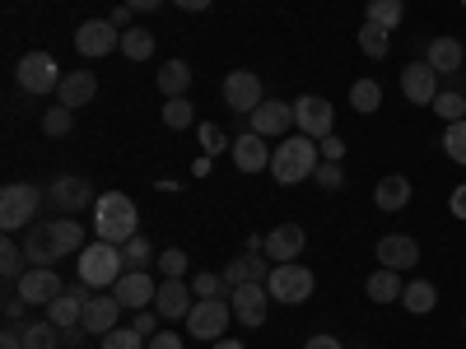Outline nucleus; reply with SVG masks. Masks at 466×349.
<instances>
[{"label":"nucleus","instance_id":"obj_1","mask_svg":"<svg viewBox=\"0 0 466 349\" xmlns=\"http://www.w3.org/2000/svg\"><path fill=\"white\" fill-rule=\"evenodd\" d=\"M318 164H322V145L313 135H303V131L285 135L276 149H270V177H276L280 186L308 182V177L318 173Z\"/></svg>","mask_w":466,"mask_h":349},{"label":"nucleus","instance_id":"obj_2","mask_svg":"<svg viewBox=\"0 0 466 349\" xmlns=\"http://www.w3.org/2000/svg\"><path fill=\"white\" fill-rule=\"evenodd\" d=\"M94 233L112 247L131 243L140 233V214H136V201L127 196V191H103V196L94 201Z\"/></svg>","mask_w":466,"mask_h":349},{"label":"nucleus","instance_id":"obj_3","mask_svg":"<svg viewBox=\"0 0 466 349\" xmlns=\"http://www.w3.org/2000/svg\"><path fill=\"white\" fill-rule=\"evenodd\" d=\"M75 275H80L85 284L94 289H112L116 280L127 275V261H122V247H112V243H89L80 256H75Z\"/></svg>","mask_w":466,"mask_h":349},{"label":"nucleus","instance_id":"obj_4","mask_svg":"<svg viewBox=\"0 0 466 349\" xmlns=\"http://www.w3.org/2000/svg\"><path fill=\"white\" fill-rule=\"evenodd\" d=\"M313 289H318V275L308 265H299V261H285V265H276L270 270V280H266V294H270V303H285V307H299V303H308L313 298Z\"/></svg>","mask_w":466,"mask_h":349},{"label":"nucleus","instance_id":"obj_5","mask_svg":"<svg viewBox=\"0 0 466 349\" xmlns=\"http://www.w3.org/2000/svg\"><path fill=\"white\" fill-rule=\"evenodd\" d=\"M15 80H19V89H28L33 98H47V94L61 89L66 75H61V65H56L52 52H24L19 65H15Z\"/></svg>","mask_w":466,"mask_h":349},{"label":"nucleus","instance_id":"obj_6","mask_svg":"<svg viewBox=\"0 0 466 349\" xmlns=\"http://www.w3.org/2000/svg\"><path fill=\"white\" fill-rule=\"evenodd\" d=\"M233 326V303L228 298H197V307L187 313V335L191 340H224V331Z\"/></svg>","mask_w":466,"mask_h":349},{"label":"nucleus","instance_id":"obj_7","mask_svg":"<svg viewBox=\"0 0 466 349\" xmlns=\"http://www.w3.org/2000/svg\"><path fill=\"white\" fill-rule=\"evenodd\" d=\"M37 186L33 182H10L0 191V228L5 233H19V228H33V214H37Z\"/></svg>","mask_w":466,"mask_h":349},{"label":"nucleus","instance_id":"obj_8","mask_svg":"<svg viewBox=\"0 0 466 349\" xmlns=\"http://www.w3.org/2000/svg\"><path fill=\"white\" fill-rule=\"evenodd\" d=\"M75 52L89 56V61H103L112 52H122V28H112L107 19H85L75 28Z\"/></svg>","mask_w":466,"mask_h":349},{"label":"nucleus","instance_id":"obj_9","mask_svg":"<svg viewBox=\"0 0 466 349\" xmlns=\"http://www.w3.org/2000/svg\"><path fill=\"white\" fill-rule=\"evenodd\" d=\"M331 126H336V107H331L322 94H303V98H294V131L313 135V140H327Z\"/></svg>","mask_w":466,"mask_h":349},{"label":"nucleus","instance_id":"obj_10","mask_svg":"<svg viewBox=\"0 0 466 349\" xmlns=\"http://www.w3.org/2000/svg\"><path fill=\"white\" fill-rule=\"evenodd\" d=\"M19 294H24V303L28 307H52L61 294H66V280L56 275L52 265H28L24 275H19V284H15Z\"/></svg>","mask_w":466,"mask_h":349},{"label":"nucleus","instance_id":"obj_11","mask_svg":"<svg viewBox=\"0 0 466 349\" xmlns=\"http://www.w3.org/2000/svg\"><path fill=\"white\" fill-rule=\"evenodd\" d=\"M224 103H228L233 112L252 116V112L266 103V89H261V80H257L252 70H228V75H224Z\"/></svg>","mask_w":466,"mask_h":349},{"label":"nucleus","instance_id":"obj_12","mask_svg":"<svg viewBox=\"0 0 466 349\" xmlns=\"http://www.w3.org/2000/svg\"><path fill=\"white\" fill-rule=\"evenodd\" d=\"M401 94H406V103H415V107H430V103L439 98V70H434L430 61L401 65Z\"/></svg>","mask_w":466,"mask_h":349},{"label":"nucleus","instance_id":"obj_13","mask_svg":"<svg viewBox=\"0 0 466 349\" xmlns=\"http://www.w3.org/2000/svg\"><path fill=\"white\" fill-rule=\"evenodd\" d=\"M228 303H233V322L238 326H266V313H270L266 284H238L228 294Z\"/></svg>","mask_w":466,"mask_h":349},{"label":"nucleus","instance_id":"obj_14","mask_svg":"<svg viewBox=\"0 0 466 349\" xmlns=\"http://www.w3.org/2000/svg\"><path fill=\"white\" fill-rule=\"evenodd\" d=\"M270 270H276V261H270L266 252H243V256H233L224 265V284L228 289H238V284H266Z\"/></svg>","mask_w":466,"mask_h":349},{"label":"nucleus","instance_id":"obj_15","mask_svg":"<svg viewBox=\"0 0 466 349\" xmlns=\"http://www.w3.org/2000/svg\"><path fill=\"white\" fill-rule=\"evenodd\" d=\"M289 126H294V103H276V98H266V103L252 112V122H248V131H257V135H266V140H285Z\"/></svg>","mask_w":466,"mask_h":349},{"label":"nucleus","instance_id":"obj_16","mask_svg":"<svg viewBox=\"0 0 466 349\" xmlns=\"http://www.w3.org/2000/svg\"><path fill=\"white\" fill-rule=\"evenodd\" d=\"M373 256L387 270H415L420 265V243L410 238V233H387V238H378Z\"/></svg>","mask_w":466,"mask_h":349},{"label":"nucleus","instance_id":"obj_17","mask_svg":"<svg viewBox=\"0 0 466 349\" xmlns=\"http://www.w3.org/2000/svg\"><path fill=\"white\" fill-rule=\"evenodd\" d=\"M52 201H56V210L61 214H80V210H94V186L85 182V177H75V173H61L56 182H52Z\"/></svg>","mask_w":466,"mask_h":349},{"label":"nucleus","instance_id":"obj_18","mask_svg":"<svg viewBox=\"0 0 466 349\" xmlns=\"http://www.w3.org/2000/svg\"><path fill=\"white\" fill-rule=\"evenodd\" d=\"M197 307V294L182 280H159V294H154V313L164 322H187V313Z\"/></svg>","mask_w":466,"mask_h":349},{"label":"nucleus","instance_id":"obj_19","mask_svg":"<svg viewBox=\"0 0 466 349\" xmlns=\"http://www.w3.org/2000/svg\"><path fill=\"white\" fill-rule=\"evenodd\" d=\"M303 247H308V233H303V224H276V228L266 233V256L276 261V265L299 261V256H303Z\"/></svg>","mask_w":466,"mask_h":349},{"label":"nucleus","instance_id":"obj_20","mask_svg":"<svg viewBox=\"0 0 466 349\" xmlns=\"http://www.w3.org/2000/svg\"><path fill=\"white\" fill-rule=\"evenodd\" d=\"M116 317H122V298L116 294H94L89 303H85V331L89 335H107L112 326H116Z\"/></svg>","mask_w":466,"mask_h":349},{"label":"nucleus","instance_id":"obj_21","mask_svg":"<svg viewBox=\"0 0 466 349\" xmlns=\"http://www.w3.org/2000/svg\"><path fill=\"white\" fill-rule=\"evenodd\" d=\"M112 294L122 298V307H136V313H145V307L154 303V294H159V284H154L145 270H127V275L112 284Z\"/></svg>","mask_w":466,"mask_h":349},{"label":"nucleus","instance_id":"obj_22","mask_svg":"<svg viewBox=\"0 0 466 349\" xmlns=\"http://www.w3.org/2000/svg\"><path fill=\"white\" fill-rule=\"evenodd\" d=\"M233 168H238V173H261V168H270V149H266V135H257V131H243L238 140H233Z\"/></svg>","mask_w":466,"mask_h":349},{"label":"nucleus","instance_id":"obj_23","mask_svg":"<svg viewBox=\"0 0 466 349\" xmlns=\"http://www.w3.org/2000/svg\"><path fill=\"white\" fill-rule=\"evenodd\" d=\"M410 196H415L410 177L392 173V177H382V182H378V191H373V205H378L382 214H401V210L410 205Z\"/></svg>","mask_w":466,"mask_h":349},{"label":"nucleus","instance_id":"obj_24","mask_svg":"<svg viewBox=\"0 0 466 349\" xmlns=\"http://www.w3.org/2000/svg\"><path fill=\"white\" fill-rule=\"evenodd\" d=\"M94 94H98V75L94 70H70L66 80H61V89H56V103L85 107V103H94Z\"/></svg>","mask_w":466,"mask_h":349},{"label":"nucleus","instance_id":"obj_25","mask_svg":"<svg viewBox=\"0 0 466 349\" xmlns=\"http://www.w3.org/2000/svg\"><path fill=\"white\" fill-rule=\"evenodd\" d=\"M424 61H430L439 75H457L466 65V47L457 43V37H434L430 52H424Z\"/></svg>","mask_w":466,"mask_h":349},{"label":"nucleus","instance_id":"obj_26","mask_svg":"<svg viewBox=\"0 0 466 349\" xmlns=\"http://www.w3.org/2000/svg\"><path fill=\"white\" fill-rule=\"evenodd\" d=\"M401 270H387V265H378L373 275L364 280V294H369V303H401Z\"/></svg>","mask_w":466,"mask_h":349},{"label":"nucleus","instance_id":"obj_27","mask_svg":"<svg viewBox=\"0 0 466 349\" xmlns=\"http://www.w3.org/2000/svg\"><path fill=\"white\" fill-rule=\"evenodd\" d=\"M47 228H52V243H56L61 256H80V252L89 247V243H85V228L75 224L70 214H66V219H47Z\"/></svg>","mask_w":466,"mask_h":349},{"label":"nucleus","instance_id":"obj_28","mask_svg":"<svg viewBox=\"0 0 466 349\" xmlns=\"http://www.w3.org/2000/svg\"><path fill=\"white\" fill-rule=\"evenodd\" d=\"M24 252H28V265H56V261H61V252H56V243H52V228H47V224H33V228H28Z\"/></svg>","mask_w":466,"mask_h":349},{"label":"nucleus","instance_id":"obj_29","mask_svg":"<svg viewBox=\"0 0 466 349\" xmlns=\"http://www.w3.org/2000/svg\"><path fill=\"white\" fill-rule=\"evenodd\" d=\"M187 89H191V65L187 61H168V65H159V94L164 98H187Z\"/></svg>","mask_w":466,"mask_h":349},{"label":"nucleus","instance_id":"obj_30","mask_svg":"<svg viewBox=\"0 0 466 349\" xmlns=\"http://www.w3.org/2000/svg\"><path fill=\"white\" fill-rule=\"evenodd\" d=\"M401 19H406V0H369L364 5V24H378V28H401Z\"/></svg>","mask_w":466,"mask_h":349},{"label":"nucleus","instance_id":"obj_31","mask_svg":"<svg viewBox=\"0 0 466 349\" xmlns=\"http://www.w3.org/2000/svg\"><path fill=\"white\" fill-rule=\"evenodd\" d=\"M434 303H439V289H434L430 280H410V284L401 289V307H406V313H415V317L434 313Z\"/></svg>","mask_w":466,"mask_h":349},{"label":"nucleus","instance_id":"obj_32","mask_svg":"<svg viewBox=\"0 0 466 349\" xmlns=\"http://www.w3.org/2000/svg\"><path fill=\"white\" fill-rule=\"evenodd\" d=\"M47 322L61 326V331H66V326H80V322H85V298H75V294L66 289V294L47 307Z\"/></svg>","mask_w":466,"mask_h":349},{"label":"nucleus","instance_id":"obj_33","mask_svg":"<svg viewBox=\"0 0 466 349\" xmlns=\"http://www.w3.org/2000/svg\"><path fill=\"white\" fill-rule=\"evenodd\" d=\"M24 270H28V252L5 233V243H0V275H5V284H19Z\"/></svg>","mask_w":466,"mask_h":349},{"label":"nucleus","instance_id":"obj_34","mask_svg":"<svg viewBox=\"0 0 466 349\" xmlns=\"http://www.w3.org/2000/svg\"><path fill=\"white\" fill-rule=\"evenodd\" d=\"M350 107H355L360 116H373L382 107V85L378 80H355L350 85Z\"/></svg>","mask_w":466,"mask_h":349},{"label":"nucleus","instance_id":"obj_35","mask_svg":"<svg viewBox=\"0 0 466 349\" xmlns=\"http://www.w3.org/2000/svg\"><path fill=\"white\" fill-rule=\"evenodd\" d=\"M360 52H364L369 61H382L387 52H392V33L378 28V24H364V28H360Z\"/></svg>","mask_w":466,"mask_h":349},{"label":"nucleus","instance_id":"obj_36","mask_svg":"<svg viewBox=\"0 0 466 349\" xmlns=\"http://www.w3.org/2000/svg\"><path fill=\"white\" fill-rule=\"evenodd\" d=\"M122 56L127 61H149L154 56V33L149 28H127L122 33Z\"/></svg>","mask_w":466,"mask_h":349},{"label":"nucleus","instance_id":"obj_37","mask_svg":"<svg viewBox=\"0 0 466 349\" xmlns=\"http://www.w3.org/2000/svg\"><path fill=\"white\" fill-rule=\"evenodd\" d=\"M443 154H448V159L457 164V168H466V116H461V122H448L443 126Z\"/></svg>","mask_w":466,"mask_h":349},{"label":"nucleus","instance_id":"obj_38","mask_svg":"<svg viewBox=\"0 0 466 349\" xmlns=\"http://www.w3.org/2000/svg\"><path fill=\"white\" fill-rule=\"evenodd\" d=\"M70 126H75V107H66V103H52V107L43 112V135L61 140V135H70Z\"/></svg>","mask_w":466,"mask_h":349},{"label":"nucleus","instance_id":"obj_39","mask_svg":"<svg viewBox=\"0 0 466 349\" xmlns=\"http://www.w3.org/2000/svg\"><path fill=\"white\" fill-rule=\"evenodd\" d=\"M122 261H127V270H149V261H159V256H154L145 233H136L131 243H122Z\"/></svg>","mask_w":466,"mask_h":349},{"label":"nucleus","instance_id":"obj_40","mask_svg":"<svg viewBox=\"0 0 466 349\" xmlns=\"http://www.w3.org/2000/svg\"><path fill=\"white\" fill-rule=\"evenodd\" d=\"M164 126H168V131L197 126V107H191L187 98H168V103H164Z\"/></svg>","mask_w":466,"mask_h":349},{"label":"nucleus","instance_id":"obj_41","mask_svg":"<svg viewBox=\"0 0 466 349\" xmlns=\"http://www.w3.org/2000/svg\"><path fill=\"white\" fill-rule=\"evenodd\" d=\"M56 344H61V326H52V322L24 326V349H56Z\"/></svg>","mask_w":466,"mask_h":349},{"label":"nucleus","instance_id":"obj_42","mask_svg":"<svg viewBox=\"0 0 466 349\" xmlns=\"http://www.w3.org/2000/svg\"><path fill=\"white\" fill-rule=\"evenodd\" d=\"M430 107L443 116V122H461V116H466V94L461 89H439V98Z\"/></svg>","mask_w":466,"mask_h":349},{"label":"nucleus","instance_id":"obj_43","mask_svg":"<svg viewBox=\"0 0 466 349\" xmlns=\"http://www.w3.org/2000/svg\"><path fill=\"white\" fill-rule=\"evenodd\" d=\"M149 340L136 331V326H112L107 335H103V349H145Z\"/></svg>","mask_w":466,"mask_h":349},{"label":"nucleus","instance_id":"obj_44","mask_svg":"<svg viewBox=\"0 0 466 349\" xmlns=\"http://www.w3.org/2000/svg\"><path fill=\"white\" fill-rule=\"evenodd\" d=\"M191 294H197V298H224V294H233V289L224 284V275H210V270H201V275L191 280Z\"/></svg>","mask_w":466,"mask_h":349},{"label":"nucleus","instance_id":"obj_45","mask_svg":"<svg viewBox=\"0 0 466 349\" xmlns=\"http://www.w3.org/2000/svg\"><path fill=\"white\" fill-rule=\"evenodd\" d=\"M159 275H164V280H182V275H187V252H182V247L159 252Z\"/></svg>","mask_w":466,"mask_h":349},{"label":"nucleus","instance_id":"obj_46","mask_svg":"<svg viewBox=\"0 0 466 349\" xmlns=\"http://www.w3.org/2000/svg\"><path fill=\"white\" fill-rule=\"evenodd\" d=\"M313 182L327 186V191H340V186H345V173H340V164H327V159H322L318 173H313Z\"/></svg>","mask_w":466,"mask_h":349},{"label":"nucleus","instance_id":"obj_47","mask_svg":"<svg viewBox=\"0 0 466 349\" xmlns=\"http://www.w3.org/2000/svg\"><path fill=\"white\" fill-rule=\"evenodd\" d=\"M197 135H201L206 154H219V149H224V131H219L215 122H201V126H197Z\"/></svg>","mask_w":466,"mask_h":349},{"label":"nucleus","instance_id":"obj_48","mask_svg":"<svg viewBox=\"0 0 466 349\" xmlns=\"http://www.w3.org/2000/svg\"><path fill=\"white\" fill-rule=\"evenodd\" d=\"M145 349H187V344H182V335H177V331H154Z\"/></svg>","mask_w":466,"mask_h":349},{"label":"nucleus","instance_id":"obj_49","mask_svg":"<svg viewBox=\"0 0 466 349\" xmlns=\"http://www.w3.org/2000/svg\"><path fill=\"white\" fill-rule=\"evenodd\" d=\"M24 307H28V303H24V294L10 284V294H5V322H19V317H24Z\"/></svg>","mask_w":466,"mask_h":349},{"label":"nucleus","instance_id":"obj_50","mask_svg":"<svg viewBox=\"0 0 466 349\" xmlns=\"http://www.w3.org/2000/svg\"><path fill=\"white\" fill-rule=\"evenodd\" d=\"M107 24H112V28H122V33H127V28L136 24V10H131V5H127V0H122V5H116V10L107 15Z\"/></svg>","mask_w":466,"mask_h":349},{"label":"nucleus","instance_id":"obj_51","mask_svg":"<svg viewBox=\"0 0 466 349\" xmlns=\"http://www.w3.org/2000/svg\"><path fill=\"white\" fill-rule=\"evenodd\" d=\"M318 145H322V159H327V164H340V159H345V140L327 135V140H318Z\"/></svg>","mask_w":466,"mask_h":349},{"label":"nucleus","instance_id":"obj_52","mask_svg":"<svg viewBox=\"0 0 466 349\" xmlns=\"http://www.w3.org/2000/svg\"><path fill=\"white\" fill-rule=\"evenodd\" d=\"M0 349H24V326L10 322L5 331H0Z\"/></svg>","mask_w":466,"mask_h":349},{"label":"nucleus","instance_id":"obj_53","mask_svg":"<svg viewBox=\"0 0 466 349\" xmlns=\"http://www.w3.org/2000/svg\"><path fill=\"white\" fill-rule=\"evenodd\" d=\"M448 210H452V219H466V182H461V186H452Z\"/></svg>","mask_w":466,"mask_h":349},{"label":"nucleus","instance_id":"obj_54","mask_svg":"<svg viewBox=\"0 0 466 349\" xmlns=\"http://www.w3.org/2000/svg\"><path fill=\"white\" fill-rule=\"evenodd\" d=\"M136 331H140V335L149 340L154 331H159V313H136Z\"/></svg>","mask_w":466,"mask_h":349},{"label":"nucleus","instance_id":"obj_55","mask_svg":"<svg viewBox=\"0 0 466 349\" xmlns=\"http://www.w3.org/2000/svg\"><path fill=\"white\" fill-rule=\"evenodd\" d=\"M303 349H345V344H340L336 335H308V344H303Z\"/></svg>","mask_w":466,"mask_h":349},{"label":"nucleus","instance_id":"obj_56","mask_svg":"<svg viewBox=\"0 0 466 349\" xmlns=\"http://www.w3.org/2000/svg\"><path fill=\"white\" fill-rule=\"evenodd\" d=\"M173 5H177V10H187V15H201V10H210V5H215V0H173Z\"/></svg>","mask_w":466,"mask_h":349},{"label":"nucleus","instance_id":"obj_57","mask_svg":"<svg viewBox=\"0 0 466 349\" xmlns=\"http://www.w3.org/2000/svg\"><path fill=\"white\" fill-rule=\"evenodd\" d=\"M127 5H131L136 15H154V10H159V5H164V0H127Z\"/></svg>","mask_w":466,"mask_h":349},{"label":"nucleus","instance_id":"obj_58","mask_svg":"<svg viewBox=\"0 0 466 349\" xmlns=\"http://www.w3.org/2000/svg\"><path fill=\"white\" fill-rule=\"evenodd\" d=\"M85 335H89V331H85V326H66V331H61V340H66V344H70V349H75V344H80V340H85Z\"/></svg>","mask_w":466,"mask_h":349},{"label":"nucleus","instance_id":"obj_59","mask_svg":"<svg viewBox=\"0 0 466 349\" xmlns=\"http://www.w3.org/2000/svg\"><path fill=\"white\" fill-rule=\"evenodd\" d=\"M210 349H248V344H243V340H228V335H224V340H215Z\"/></svg>","mask_w":466,"mask_h":349},{"label":"nucleus","instance_id":"obj_60","mask_svg":"<svg viewBox=\"0 0 466 349\" xmlns=\"http://www.w3.org/2000/svg\"><path fill=\"white\" fill-rule=\"evenodd\" d=\"M461 10H466V0H461Z\"/></svg>","mask_w":466,"mask_h":349}]
</instances>
